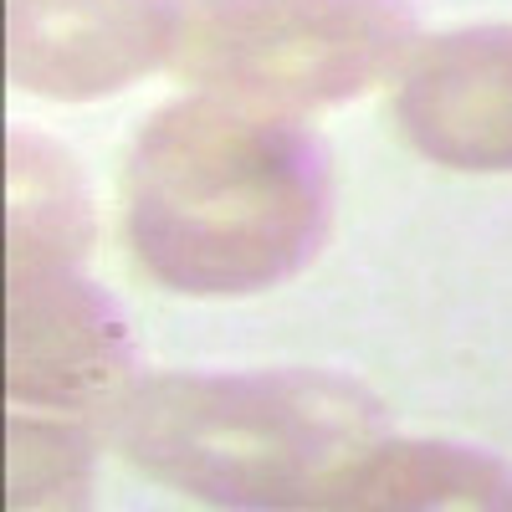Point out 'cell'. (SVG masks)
Segmentation results:
<instances>
[{"instance_id":"cell-3","label":"cell","mask_w":512,"mask_h":512,"mask_svg":"<svg viewBox=\"0 0 512 512\" xmlns=\"http://www.w3.org/2000/svg\"><path fill=\"white\" fill-rule=\"evenodd\" d=\"M405 41L400 0H200L169 62L216 98L282 113L364 93Z\"/></svg>"},{"instance_id":"cell-5","label":"cell","mask_w":512,"mask_h":512,"mask_svg":"<svg viewBox=\"0 0 512 512\" xmlns=\"http://www.w3.org/2000/svg\"><path fill=\"white\" fill-rule=\"evenodd\" d=\"M123 364L108 303L77 262H11L6 277V390L16 405L72 410L98 400Z\"/></svg>"},{"instance_id":"cell-2","label":"cell","mask_w":512,"mask_h":512,"mask_svg":"<svg viewBox=\"0 0 512 512\" xmlns=\"http://www.w3.org/2000/svg\"><path fill=\"white\" fill-rule=\"evenodd\" d=\"M144 477L216 507H318L379 441V405L333 374H149L113 400Z\"/></svg>"},{"instance_id":"cell-4","label":"cell","mask_w":512,"mask_h":512,"mask_svg":"<svg viewBox=\"0 0 512 512\" xmlns=\"http://www.w3.org/2000/svg\"><path fill=\"white\" fill-rule=\"evenodd\" d=\"M175 0H6V72L21 93L82 103L175 52Z\"/></svg>"},{"instance_id":"cell-6","label":"cell","mask_w":512,"mask_h":512,"mask_svg":"<svg viewBox=\"0 0 512 512\" xmlns=\"http://www.w3.org/2000/svg\"><path fill=\"white\" fill-rule=\"evenodd\" d=\"M405 139L451 169H512V26L451 31L420 47L395 98Z\"/></svg>"},{"instance_id":"cell-7","label":"cell","mask_w":512,"mask_h":512,"mask_svg":"<svg viewBox=\"0 0 512 512\" xmlns=\"http://www.w3.org/2000/svg\"><path fill=\"white\" fill-rule=\"evenodd\" d=\"M318 507L333 512H507L512 472L477 451L446 441H374L359 461H349L323 492Z\"/></svg>"},{"instance_id":"cell-1","label":"cell","mask_w":512,"mask_h":512,"mask_svg":"<svg viewBox=\"0 0 512 512\" xmlns=\"http://www.w3.org/2000/svg\"><path fill=\"white\" fill-rule=\"evenodd\" d=\"M323 169L267 108L190 98L154 113L123 164V236L139 267L190 297L262 292L313 256Z\"/></svg>"},{"instance_id":"cell-8","label":"cell","mask_w":512,"mask_h":512,"mask_svg":"<svg viewBox=\"0 0 512 512\" xmlns=\"http://www.w3.org/2000/svg\"><path fill=\"white\" fill-rule=\"evenodd\" d=\"M11 262H77L93 236L77 169L41 139H11Z\"/></svg>"},{"instance_id":"cell-9","label":"cell","mask_w":512,"mask_h":512,"mask_svg":"<svg viewBox=\"0 0 512 512\" xmlns=\"http://www.w3.org/2000/svg\"><path fill=\"white\" fill-rule=\"evenodd\" d=\"M88 446L52 420L11 415L6 425V502L21 512L36 507H82L88 502Z\"/></svg>"}]
</instances>
